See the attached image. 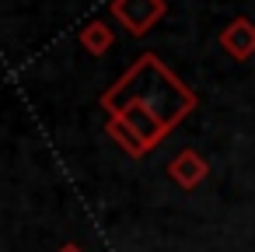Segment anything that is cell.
<instances>
[{
  "label": "cell",
  "mask_w": 255,
  "mask_h": 252,
  "mask_svg": "<svg viewBox=\"0 0 255 252\" xmlns=\"http://www.w3.org/2000/svg\"><path fill=\"white\" fill-rule=\"evenodd\" d=\"M112 46H116V35H112V28L105 21H91V25L81 28V49L88 56H105Z\"/></svg>",
  "instance_id": "5b68a950"
},
{
  "label": "cell",
  "mask_w": 255,
  "mask_h": 252,
  "mask_svg": "<svg viewBox=\"0 0 255 252\" xmlns=\"http://www.w3.org/2000/svg\"><path fill=\"white\" fill-rule=\"evenodd\" d=\"M206 175H210V165H206V158H203L199 151H192V147L178 151V154L168 161V179H171L175 186H182V189L203 186Z\"/></svg>",
  "instance_id": "3957f363"
},
{
  "label": "cell",
  "mask_w": 255,
  "mask_h": 252,
  "mask_svg": "<svg viewBox=\"0 0 255 252\" xmlns=\"http://www.w3.org/2000/svg\"><path fill=\"white\" fill-rule=\"evenodd\" d=\"M60 252H84V249H81V245H74V242H70V245H63V249H60Z\"/></svg>",
  "instance_id": "8992f818"
},
{
  "label": "cell",
  "mask_w": 255,
  "mask_h": 252,
  "mask_svg": "<svg viewBox=\"0 0 255 252\" xmlns=\"http://www.w3.org/2000/svg\"><path fill=\"white\" fill-rule=\"evenodd\" d=\"M98 102L109 112V137L129 158L150 154L199 105L196 91L185 88L157 53H143L112 88L102 91Z\"/></svg>",
  "instance_id": "6da1fadb"
},
{
  "label": "cell",
  "mask_w": 255,
  "mask_h": 252,
  "mask_svg": "<svg viewBox=\"0 0 255 252\" xmlns=\"http://www.w3.org/2000/svg\"><path fill=\"white\" fill-rule=\"evenodd\" d=\"M220 49L231 56V60H248L255 56V21L248 18H234L224 32H220Z\"/></svg>",
  "instance_id": "277c9868"
},
{
  "label": "cell",
  "mask_w": 255,
  "mask_h": 252,
  "mask_svg": "<svg viewBox=\"0 0 255 252\" xmlns=\"http://www.w3.org/2000/svg\"><path fill=\"white\" fill-rule=\"evenodd\" d=\"M112 14L133 39H143L168 14V4L164 0H112Z\"/></svg>",
  "instance_id": "7a4b0ae2"
}]
</instances>
